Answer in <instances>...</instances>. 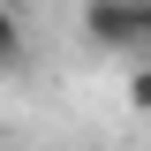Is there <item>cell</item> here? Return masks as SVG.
Here are the masks:
<instances>
[{"instance_id":"6da1fadb","label":"cell","mask_w":151,"mask_h":151,"mask_svg":"<svg viewBox=\"0 0 151 151\" xmlns=\"http://www.w3.org/2000/svg\"><path fill=\"white\" fill-rule=\"evenodd\" d=\"M76 30L91 38L106 60H151V0H91L83 15H76Z\"/></svg>"},{"instance_id":"7a4b0ae2","label":"cell","mask_w":151,"mask_h":151,"mask_svg":"<svg viewBox=\"0 0 151 151\" xmlns=\"http://www.w3.org/2000/svg\"><path fill=\"white\" fill-rule=\"evenodd\" d=\"M23 53H30V30H23V8H0V76L23 68Z\"/></svg>"},{"instance_id":"3957f363","label":"cell","mask_w":151,"mask_h":151,"mask_svg":"<svg viewBox=\"0 0 151 151\" xmlns=\"http://www.w3.org/2000/svg\"><path fill=\"white\" fill-rule=\"evenodd\" d=\"M121 98H129V113H144V121H151V60H136V68H129V91H121Z\"/></svg>"}]
</instances>
